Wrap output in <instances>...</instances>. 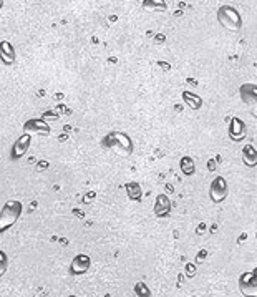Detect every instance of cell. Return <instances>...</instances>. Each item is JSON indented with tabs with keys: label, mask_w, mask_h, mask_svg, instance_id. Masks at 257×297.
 <instances>
[{
	"label": "cell",
	"mask_w": 257,
	"mask_h": 297,
	"mask_svg": "<svg viewBox=\"0 0 257 297\" xmlns=\"http://www.w3.org/2000/svg\"><path fill=\"white\" fill-rule=\"evenodd\" d=\"M23 132L27 134H43V136H47V134H50L51 128L42 118H30L23 123Z\"/></svg>",
	"instance_id": "cell-7"
},
{
	"label": "cell",
	"mask_w": 257,
	"mask_h": 297,
	"mask_svg": "<svg viewBox=\"0 0 257 297\" xmlns=\"http://www.w3.org/2000/svg\"><path fill=\"white\" fill-rule=\"evenodd\" d=\"M30 143H32V134H27V133H23L22 136L15 140L12 151H10L12 160H20L22 156L27 154V151L30 148Z\"/></svg>",
	"instance_id": "cell-8"
},
{
	"label": "cell",
	"mask_w": 257,
	"mask_h": 297,
	"mask_svg": "<svg viewBox=\"0 0 257 297\" xmlns=\"http://www.w3.org/2000/svg\"><path fill=\"white\" fill-rule=\"evenodd\" d=\"M0 60L5 65H12L15 62V48L8 40L0 42Z\"/></svg>",
	"instance_id": "cell-12"
},
{
	"label": "cell",
	"mask_w": 257,
	"mask_h": 297,
	"mask_svg": "<svg viewBox=\"0 0 257 297\" xmlns=\"http://www.w3.org/2000/svg\"><path fill=\"white\" fill-rule=\"evenodd\" d=\"M204 228H206L204 224H201V226H199V229H198V232H203V231H204Z\"/></svg>",
	"instance_id": "cell-23"
},
{
	"label": "cell",
	"mask_w": 257,
	"mask_h": 297,
	"mask_svg": "<svg viewBox=\"0 0 257 297\" xmlns=\"http://www.w3.org/2000/svg\"><path fill=\"white\" fill-rule=\"evenodd\" d=\"M228 194H229L228 181H226V178H223V176H216L209 188L211 200H213V202H216V204H219V202H223L226 198H228Z\"/></svg>",
	"instance_id": "cell-5"
},
{
	"label": "cell",
	"mask_w": 257,
	"mask_h": 297,
	"mask_svg": "<svg viewBox=\"0 0 257 297\" xmlns=\"http://www.w3.org/2000/svg\"><path fill=\"white\" fill-rule=\"evenodd\" d=\"M239 96L249 108L251 114L257 118V85L254 83H243L239 86Z\"/></svg>",
	"instance_id": "cell-4"
},
{
	"label": "cell",
	"mask_w": 257,
	"mask_h": 297,
	"mask_svg": "<svg viewBox=\"0 0 257 297\" xmlns=\"http://www.w3.org/2000/svg\"><path fill=\"white\" fill-rule=\"evenodd\" d=\"M90 268H91V259L88 254H76L70 264V272L73 276H83L85 272H88Z\"/></svg>",
	"instance_id": "cell-9"
},
{
	"label": "cell",
	"mask_w": 257,
	"mask_h": 297,
	"mask_svg": "<svg viewBox=\"0 0 257 297\" xmlns=\"http://www.w3.org/2000/svg\"><path fill=\"white\" fill-rule=\"evenodd\" d=\"M183 102L191 108V110H201L203 108V98L193 92H183Z\"/></svg>",
	"instance_id": "cell-14"
},
{
	"label": "cell",
	"mask_w": 257,
	"mask_h": 297,
	"mask_svg": "<svg viewBox=\"0 0 257 297\" xmlns=\"http://www.w3.org/2000/svg\"><path fill=\"white\" fill-rule=\"evenodd\" d=\"M206 259H208V251H206V249H201V251L198 252V256H196V262L201 264V262H204Z\"/></svg>",
	"instance_id": "cell-20"
},
{
	"label": "cell",
	"mask_w": 257,
	"mask_h": 297,
	"mask_svg": "<svg viewBox=\"0 0 257 297\" xmlns=\"http://www.w3.org/2000/svg\"><path fill=\"white\" fill-rule=\"evenodd\" d=\"M218 20L229 32H238L243 27V17H241L239 10L233 5H221L218 10Z\"/></svg>",
	"instance_id": "cell-2"
},
{
	"label": "cell",
	"mask_w": 257,
	"mask_h": 297,
	"mask_svg": "<svg viewBox=\"0 0 257 297\" xmlns=\"http://www.w3.org/2000/svg\"><path fill=\"white\" fill-rule=\"evenodd\" d=\"M7 266H8V259H7V254H5L2 249H0V278L7 272Z\"/></svg>",
	"instance_id": "cell-18"
},
{
	"label": "cell",
	"mask_w": 257,
	"mask_h": 297,
	"mask_svg": "<svg viewBox=\"0 0 257 297\" xmlns=\"http://www.w3.org/2000/svg\"><path fill=\"white\" fill-rule=\"evenodd\" d=\"M106 146L113 148L120 154H131L133 153V140L123 132H113L105 138Z\"/></svg>",
	"instance_id": "cell-3"
},
{
	"label": "cell",
	"mask_w": 257,
	"mask_h": 297,
	"mask_svg": "<svg viewBox=\"0 0 257 297\" xmlns=\"http://www.w3.org/2000/svg\"><path fill=\"white\" fill-rule=\"evenodd\" d=\"M23 204L17 200H10L2 206L0 210V234L10 229L15 222L18 221V218L22 216Z\"/></svg>",
	"instance_id": "cell-1"
},
{
	"label": "cell",
	"mask_w": 257,
	"mask_h": 297,
	"mask_svg": "<svg viewBox=\"0 0 257 297\" xmlns=\"http://www.w3.org/2000/svg\"><path fill=\"white\" fill-rule=\"evenodd\" d=\"M125 188H126V194L131 201H141L143 190H141L140 183H136V181H130V183H126Z\"/></svg>",
	"instance_id": "cell-15"
},
{
	"label": "cell",
	"mask_w": 257,
	"mask_h": 297,
	"mask_svg": "<svg viewBox=\"0 0 257 297\" xmlns=\"http://www.w3.org/2000/svg\"><path fill=\"white\" fill-rule=\"evenodd\" d=\"M243 161L248 168H256L257 166V150L251 143L243 146Z\"/></svg>",
	"instance_id": "cell-13"
},
{
	"label": "cell",
	"mask_w": 257,
	"mask_h": 297,
	"mask_svg": "<svg viewBox=\"0 0 257 297\" xmlns=\"http://www.w3.org/2000/svg\"><path fill=\"white\" fill-rule=\"evenodd\" d=\"M171 212V201L166 194H158L156 202H154V214L158 218H164Z\"/></svg>",
	"instance_id": "cell-11"
},
{
	"label": "cell",
	"mask_w": 257,
	"mask_h": 297,
	"mask_svg": "<svg viewBox=\"0 0 257 297\" xmlns=\"http://www.w3.org/2000/svg\"><path fill=\"white\" fill-rule=\"evenodd\" d=\"M133 297H153V294H151V289L146 286V282L138 280V282L133 286Z\"/></svg>",
	"instance_id": "cell-17"
},
{
	"label": "cell",
	"mask_w": 257,
	"mask_h": 297,
	"mask_svg": "<svg viewBox=\"0 0 257 297\" xmlns=\"http://www.w3.org/2000/svg\"><path fill=\"white\" fill-rule=\"evenodd\" d=\"M246 132H248V128H246V123L241 120L239 116H234L231 120L229 123V136L233 142H243L246 138Z\"/></svg>",
	"instance_id": "cell-10"
},
{
	"label": "cell",
	"mask_w": 257,
	"mask_h": 297,
	"mask_svg": "<svg viewBox=\"0 0 257 297\" xmlns=\"http://www.w3.org/2000/svg\"><path fill=\"white\" fill-rule=\"evenodd\" d=\"M216 166H218V164H216V160L211 158V160L208 161V170H209V171H216Z\"/></svg>",
	"instance_id": "cell-22"
},
{
	"label": "cell",
	"mask_w": 257,
	"mask_h": 297,
	"mask_svg": "<svg viewBox=\"0 0 257 297\" xmlns=\"http://www.w3.org/2000/svg\"><path fill=\"white\" fill-rule=\"evenodd\" d=\"M179 168H181L183 174L193 176L194 171H196V164H194V160L191 158V156H183L181 161H179Z\"/></svg>",
	"instance_id": "cell-16"
},
{
	"label": "cell",
	"mask_w": 257,
	"mask_h": 297,
	"mask_svg": "<svg viewBox=\"0 0 257 297\" xmlns=\"http://www.w3.org/2000/svg\"><path fill=\"white\" fill-rule=\"evenodd\" d=\"M239 289L244 297H257V276L254 272H244L239 278Z\"/></svg>",
	"instance_id": "cell-6"
},
{
	"label": "cell",
	"mask_w": 257,
	"mask_h": 297,
	"mask_svg": "<svg viewBox=\"0 0 257 297\" xmlns=\"http://www.w3.org/2000/svg\"><path fill=\"white\" fill-rule=\"evenodd\" d=\"M68 297H76V296H68Z\"/></svg>",
	"instance_id": "cell-24"
},
{
	"label": "cell",
	"mask_w": 257,
	"mask_h": 297,
	"mask_svg": "<svg viewBox=\"0 0 257 297\" xmlns=\"http://www.w3.org/2000/svg\"><path fill=\"white\" fill-rule=\"evenodd\" d=\"M196 272H198L196 264H194V262H188L186 264V276H188V278H194V276H196Z\"/></svg>",
	"instance_id": "cell-19"
},
{
	"label": "cell",
	"mask_w": 257,
	"mask_h": 297,
	"mask_svg": "<svg viewBox=\"0 0 257 297\" xmlns=\"http://www.w3.org/2000/svg\"><path fill=\"white\" fill-rule=\"evenodd\" d=\"M145 7H154V8H166L164 4H156V2H145Z\"/></svg>",
	"instance_id": "cell-21"
}]
</instances>
